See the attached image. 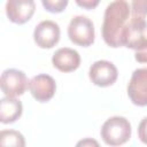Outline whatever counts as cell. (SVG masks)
<instances>
[{
    "instance_id": "3957f363",
    "label": "cell",
    "mask_w": 147,
    "mask_h": 147,
    "mask_svg": "<svg viewBox=\"0 0 147 147\" xmlns=\"http://www.w3.org/2000/svg\"><path fill=\"white\" fill-rule=\"evenodd\" d=\"M100 134L107 145L121 146L131 138V124L125 117L113 116L103 123Z\"/></svg>"
},
{
    "instance_id": "277c9868",
    "label": "cell",
    "mask_w": 147,
    "mask_h": 147,
    "mask_svg": "<svg viewBox=\"0 0 147 147\" xmlns=\"http://www.w3.org/2000/svg\"><path fill=\"white\" fill-rule=\"evenodd\" d=\"M69 39L82 47H88L94 42V24L87 16L78 15L71 18L68 26Z\"/></svg>"
},
{
    "instance_id": "d6986e66",
    "label": "cell",
    "mask_w": 147,
    "mask_h": 147,
    "mask_svg": "<svg viewBox=\"0 0 147 147\" xmlns=\"http://www.w3.org/2000/svg\"><path fill=\"white\" fill-rule=\"evenodd\" d=\"M134 59L138 62H140V63H147V47L144 48V49H141V51L136 52Z\"/></svg>"
},
{
    "instance_id": "ba28073f",
    "label": "cell",
    "mask_w": 147,
    "mask_h": 147,
    "mask_svg": "<svg viewBox=\"0 0 147 147\" xmlns=\"http://www.w3.org/2000/svg\"><path fill=\"white\" fill-rule=\"evenodd\" d=\"M60 26L51 20L41 21L33 32V39L40 48H52L60 40Z\"/></svg>"
},
{
    "instance_id": "9a60e30c",
    "label": "cell",
    "mask_w": 147,
    "mask_h": 147,
    "mask_svg": "<svg viewBox=\"0 0 147 147\" xmlns=\"http://www.w3.org/2000/svg\"><path fill=\"white\" fill-rule=\"evenodd\" d=\"M131 11L132 15L142 16L147 15V0H134L131 2Z\"/></svg>"
},
{
    "instance_id": "52a82bcc",
    "label": "cell",
    "mask_w": 147,
    "mask_h": 147,
    "mask_svg": "<svg viewBox=\"0 0 147 147\" xmlns=\"http://www.w3.org/2000/svg\"><path fill=\"white\" fill-rule=\"evenodd\" d=\"M127 95L133 105L147 106V68L136 69L127 85Z\"/></svg>"
},
{
    "instance_id": "7c38bea8",
    "label": "cell",
    "mask_w": 147,
    "mask_h": 147,
    "mask_svg": "<svg viewBox=\"0 0 147 147\" xmlns=\"http://www.w3.org/2000/svg\"><path fill=\"white\" fill-rule=\"evenodd\" d=\"M22 102L15 98L5 96L0 101V121L3 124L14 123L22 115Z\"/></svg>"
},
{
    "instance_id": "8fae6325",
    "label": "cell",
    "mask_w": 147,
    "mask_h": 147,
    "mask_svg": "<svg viewBox=\"0 0 147 147\" xmlns=\"http://www.w3.org/2000/svg\"><path fill=\"white\" fill-rule=\"evenodd\" d=\"M52 63L57 70L62 72H70L79 67L80 55L74 48L62 47L53 54Z\"/></svg>"
},
{
    "instance_id": "2e32d148",
    "label": "cell",
    "mask_w": 147,
    "mask_h": 147,
    "mask_svg": "<svg viewBox=\"0 0 147 147\" xmlns=\"http://www.w3.org/2000/svg\"><path fill=\"white\" fill-rule=\"evenodd\" d=\"M138 137L141 142L147 145V117L142 118L138 126Z\"/></svg>"
},
{
    "instance_id": "5bb4252c",
    "label": "cell",
    "mask_w": 147,
    "mask_h": 147,
    "mask_svg": "<svg viewBox=\"0 0 147 147\" xmlns=\"http://www.w3.org/2000/svg\"><path fill=\"white\" fill-rule=\"evenodd\" d=\"M41 5L49 13H61L68 6L67 0H42Z\"/></svg>"
},
{
    "instance_id": "e0dca14e",
    "label": "cell",
    "mask_w": 147,
    "mask_h": 147,
    "mask_svg": "<svg viewBox=\"0 0 147 147\" xmlns=\"http://www.w3.org/2000/svg\"><path fill=\"white\" fill-rule=\"evenodd\" d=\"M75 147H100L99 142L93 138H84L79 140Z\"/></svg>"
},
{
    "instance_id": "30bf717a",
    "label": "cell",
    "mask_w": 147,
    "mask_h": 147,
    "mask_svg": "<svg viewBox=\"0 0 147 147\" xmlns=\"http://www.w3.org/2000/svg\"><path fill=\"white\" fill-rule=\"evenodd\" d=\"M36 3L32 0H10L6 3V14L10 22L23 24L34 14Z\"/></svg>"
},
{
    "instance_id": "6da1fadb",
    "label": "cell",
    "mask_w": 147,
    "mask_h": 147,
    "mask_svg": "<svg viewBox=\"0 0 147 147\" xmlns=\"http://www.w3.org/2000/svg\"><path fill=\"white\" fill-rule=\"evenodd\" d=\"M131 6L124 0H116L110 2L103 15L102 24V38L105 42L110 47H122L121 37L129 21Z\"/></svg>"
},
{
    "instance_id": "ac0fdd59",
    "label": "cell",
    "mask_w": 147,
    "mask_h": 147,
    "mask_svg": "<svg viewBox=\"0 0 147 147\" xmlns=\"http://www.w3.org/2000/svg\"><path fill=\"white\" fill-rule=\"evenodd\" d=\"M76 3L78 5V6H80V7H83V8H86V9H93L94 7H96L98 5H99V1L98 0H94V1H92V0H77L76 1Z\"/></svg>"
},
{
    "instance_id": "9c48e42d",
    "label": "cell",
    "mask_w": 147,
    "mask_h": 147,
    "mask_svg": "<svg viewBox=\"0 0 147 147\" xmlns=\"http://www.w3.org/2000/svg\"><path fill=\"white\" fill-rule=\"evenodd\" d=\"M29 90L37 101L46 102L54 96L56 91V83L52 76L40 74L31 78L29 82Z\"/></svg>"
},
{
    "instance_id": "5b68a950",
    "label": "cell",
    "mask_w": 147,
    "mask_h": 147,
    "mask_svg": "<svg viewBox=\"0 0 147 147\" xmlns=\"http://www.w3.org/2000/svg\"><path fill=\"white\" fill-rule=\"evenodd\" d=\"M29 82L25 74L18 69H6L1 74L0 86L6 96L15 98L22 95L29 86Z\"/></svg>"
},
{
    "instance_id": "7a4b0ae2",
    "label": "cell",
    "mask_w": 147,
    "mask_h": 147,
    "mask_svg": "<svg viewBox=\"0 0 147 147\" xmlns=\"http://www.w3.org/2000/svg\"><path fill=\"white\" fill-rule=\"evenodd\" d=\"M121 44L136 52L147 47V22L145 17L137 15L131 16L122 32Z\"/></svg>"
},
{
    "instance_id": "8992f818",
    "label": "cell",
    "mask_w": 147,
    "mask_h": 147,
    "mask_svg": "<svg viewBox=\"0 0 147 147\" xmlns=\"http://www.w3.org/2000/svg\"><path fill=\"white\" fill-rule=\"evenodd\" d=\"M88 77L94 85L100 87H107L116 82L118 77V71L113 62L99 60L91 65Z\"/></svg>"
},
{
    "instance_id": "4fadbf2b",
    "label": "cell",
    "mask_w": 147,
    "mask_h": 147,
    "mask_svg": "<svg viewBox=\"0 0 147 147\" xmlns=\"http://www.w3.org/2000/svg\"><path fill=\"white\" fill-rule=\"evenodd\" d=\"M0 147H25V139L16 130H2L0 132Z\"/></svg>"
}]
</instances>
